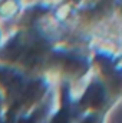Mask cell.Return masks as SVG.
I'll list each match as a JSON object with an SVG mask.
<instances>
[{"label":"cell","mask_w":122,"mask_h":123,"mask_svg":"<svg viewBox=\"0 0 122 123\" xmlns=\"http://www.w3.org/2000/svg\"><path fill=\"white\" fill-rule=\"evenodd\" d=\"M103 99H105L103 87L101 85H93V86H91V89L86 93V100L91 103L92 106H101L103 103Z\"/></svg>","instance_id":"6da1fadb"}]
</instances>
